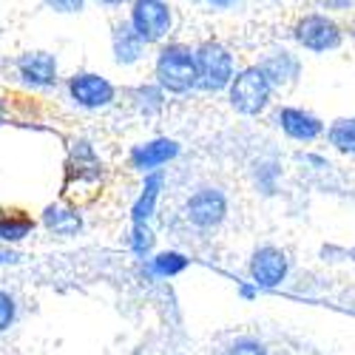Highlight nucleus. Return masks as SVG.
<instances>
[{"mask_svg":"<svg viewBox=\"0 0 355 355\" xmlns=\"http://www.w3.org/2000/svg\"><path fill=\"white\" fill-rule=\"evenodd\" d=\"M157 80L162 88L173 94L188 92L191 85H196V60L193 51L188 46H168L157 57Z\"/></svg>","mask_w":355,"mask_h":355,"instance_id":"f257e3e1","label":"nucleus"},{"mask_svg":"<svg viewBox=\"0 0 355 355\" xmlns=\"http://www.w3.org/2000/svg\"><path fill=\"white\" fill-rule=\"evenodd\" d=\"M196 60V85L202 92H222L233 80V57L219 43H205L193 54Z\"/></svg>","mask_w":355,"mask_h":355,"instance_id":"f03ea898","label":"nucleus"},{"mask_svg":"<svg viewBox=\"0 0 355 355\" xmlns=\"http://www.w3.org/2000/svg\"><path fill=\"white\" fill-rule=\"evenodd\" d=\"M268 100H270V80L264 77V71L259 66L245 69L242 74H236L230 80V103L236 111L253 116V114L264 111Z\"/></svg>","mask_w":355,"mask_h":355,"instance_id":"7ed1b4c3","label":"nucleus"},{"mask_svg":"<svg viewBox=\"0 0 355 355\" xmlns=\"http://www.w3.org/2000/svg\"><path fill=\"white\" fill-rule=\"evenodd\" d=\"M131 26L145 43H157L171 28V9L162 0H134Z\"/></svg>","mask_w":355,"mask_h":355,"instance_id":"20e7f679","label":"nucleus"},{"mask_svg":"<svg viewBox=\"0 0 355 355\" xmlns=\"http://www.w3.org/2000/svg\"><path fill=\"white\" fill-rule=\"evenodd\" d=\"M293 35L310 51H330V49H336L341 43L338 26L330 17H324V15H307L304 20L295 23Z\"/></svg>","mask_w":355,"mask_h":355,"instance_id":"39448f33","label":"nucleus"},{"mask_svg":"<svg viewBox=\"0 0 355 355\" xmlns=\"http://www.w3.org/2000/svg\"><path fill=\"white\" fill-rule=\"evenodd\" d=\"M227 214V199L216 188H202L185 202V216L196 227H216Z\"/></svg>","mask_w":355,"mask_h":355,"instance_id":"423d86ee","label":"nucleus"},{"mask_svg":"<svg viewBox=\"0 0 355 355\" xmlns=\"http://www.w3.org/2000/svg\"><path fill=\"white\" fill-rule=\"evenodd\" d=\"M69 92L83 108H103L114 100V85L100 74H77L69 83Z\"/></svg>","mask_w":355,"mask_h":355,"instance_id":"0eeeda50","label":"nucleus"},{"mask_svg":"<svg viewBox=\"0 0 355 355\" xmlns=\"http://www.w3.org/2000/svg\"><path fill=\"white\" fill-rule=\"evenodd\" d=\"M250 276L259 287H276L287 276V256L276 248H261L250 259Z\"/></svg>","mask_w":355,"mask_h":355,"instance_id":"6e6552de","label":"nucleus"},{"mask_svg":"<svg viewBox=\"0 0 355 355\" xmlns=\"http://www.w3.org/2000/svg\"><path fill=\"white\" fill-rule=\"evenodd\" d=\"M17 71L28 85H35V88H49V85L57 83V60L49 51L23 54L20 63H17Z\"/></svg>","mask_w":355,"mask_h":355,"instance_id":"1a4fd4ad","label":"nucleus"},{"mask_svg":"<svg viewBox=\"0 0 355 355\" xmlns=\"http://www.w3.org/2000/svg\"><path fill=\"white\" fill-rule=\"evenodd\" d=\"M279 125L284 128L287 137L299 139V142H310V139L321 137V131H324L318 116H313L302 108H282L279 111Z\"/></svg>","mask_w":355,"mask_h":355,"instance_id":"9d476101","label":"nucleus"},{"mask_svg":"<svg viewBox=\"0 0 355 355\" xmlns=\"http://www.w3.org/2000/svg\"><path fill=\"white\" fill-rule=\"evenodd\" d=\"M176 154H180V145L173 139H154V142H145L137 145L131 151V165L139 171H154L165 162H171Z\"/></svg>","mask_w":355,"mask_h":355,"instance_id":"9b49d317","label":"nucleus"},{"mask_svg":"<svg viewBox=\"0 0 355 355\" xmlns=\"http://www.w3.org/2000/svg\"><path fill=\"white\" fill-rule=\"evenodd\" d=\"M259 69L264 71V77L270 80V85H287V83H293L295 77H299V60H295L287 49L270 51Z\"/></svg>","mask_w":355,"mask_h":355,"instance_id":"f8f14e48","label":"nucleus"},{"mask_svg":"<svg viewBox=\"0 0 355 355\" xmlns=\"http://www.w3.org/2000/svg\"><path fill=\"white\" fill-rule=\"evenodd\" d=\"M142 51H145V40L134 32V26H131V23L116 26V32H114V54H116V63L131 66V63H137L139 57H142Z\"/></svg>","mask_w":355,"mask_h":355,"instance_id":"ddd939ff","label":"nucleus"},{"mask_svg":"<svg viewBox=\"0 0 355 355\" xmlns=\"http://www.w3.org/2000/svg\"><path fill=\"white\" fill-rule=\"evenodd\" d=\"M35 230V222L23 211H0V242H20Z\"/></svg>","mask_w":355,"mask_h":355,"instance_id":"4468645a","label":"nucleus"},{"mask_svg":"<svg viewBox=\"0 0 355 355\" xmlns=\"http://www.w3.org/2000/svg\"><path fill=\"white\" fill-rule=\"evenodd\" d=\"M43 222H46V227L54 230L57 236H77V230L83 227L77 211H71V208H46Z\"/></svg>","mask_w":355,"mask_h":355,"instance_id":"2eb2a0df","label":"nucleus"},{"mask_svg":"<svg viewBox=\"0 0 355 355\" xmlns=\"http://www.w3.org/2000/svg\"><path fill=\"white\" fill-rule=\"evenodd\" d=\"M159 188H162V176H159V173H151V176L145 180L142 196H139V199H137V205H134V225H145V222H148V216L154 214V205H157Z\"/></svg>","mask_w":355,"mask_h":355,"instance_id":"dca6fc26","label":"nucleus"},{"mask_svg":"<svg viewBox=\"0 0 355 355\" xmlns=\"http://www.w3.org/2000/svg\"><path fill=\"white\" fill-rule=\"evenodd\" d=\"M330 142L344 154H355V116L352 120H336L327 131Z\"/></svg>","mask_w":355,"mask_h":355,"instance_id":"f3484780","label":"nucleus"},{"mask_svg":"<svg viewBox=\"0 0 355 355\" xmlns=\"http://www.w3.org/2000/svg\"><path fill=\"white\" fill-rule=\"evenodd\" d=\"M185 268H188V259L182 253H173V250L159 253L154 259V273L157 276H176V273H182Z\"/></svg>","mask_w":355,"mask_h":355,"instance_id":"a211bd4d","label":"nucleus"},{"mask_svg":"<svg viewBox=\"0 0 355 355\" xmlns=\"http://www.w3.org/2000/svg\"><path fill=\"white\" fill-rule=\"evenodd\" d=\"M225 355H268V349H264V344L256 338H239L227 347Z\"/></svg>","mask_w":355,"mask_h":355,"instance_id":"6ab92c4d","label":"nucleus"},{"mask_svg":"<svg viewBox=\"0 0 355 355\" xmlns=\"http://www.w3.org/2000/svg\"><path fill=\"white\" fill-rule=\"evenodd\" d=\"M134 253H139V256H145L148 250H151V245H154V233L148 230L145 225H137L134 227Z\"/></svg>","mask_w":355,"mask_h":355,"instance_id":"aec40b11","label":"nucleus"},{"mask_svg":"<svg viewBox=\"0 0 355 355\" xmlns=\"http://www.w3.org/2000/svg\"><path fill=\"white\" fill-rule=\"evenodd\" d=\"M12 321H15V299L9 293L0 290V333L9 330Z\"/></svg>","mask_w":355,"mask_h":355,"instance_id":"412c9836","label":"nucleus"},{"mask_svg":"<svg viewBox=\"0 0 355 355\" xmlns=\"http://www.w3.org/2000/svg\"><path fill=\"white\" fill-rule=\"evenodd\" d=\"M46 6L54 12H77L83 6V0H46Z\"/></svg>","mask_w":355,"mask_h":355,"instance_id":"4be33fe9","label":"nucleus"},{"mask_svg":"<svg viewBox=\"0 0 355 355\" xmlns=\"http://www.w3.org/2000/svg\"><path fill=\"white\" fill-rule=\"evenodd\" d=\"M321 3L327 6V9H347V6L352 3V0H321Z\"/></svg>","mask_w":355,"mask_h":355,"instance_id":"5701e85b","label":"nucleus"},{"mask_svg":"<svg viewBox=\"0 0 355 355\" xmlns=\"http://www.w3.org/2000/svg\"><path fill=\"white\" fill-rule=\"evenodd\" d=\"M208 6H216V9H227V6H233L236 0H205Z\"/></svg>","mask_w":355,"mask_h":355,"instance_id":"b1692460","label":"nucleus"},{"mask_svg":"<svg viewBox=\"0 0 355 355\" xmlns=\"http://www.w3.org/2000/svg\"><path fill=\"white\" fill-rule=\"evenodd\" d=\"M103 3H108V6H116V3H123V0H103Z\"/></svg>","mask_w":355,"mask_h":355,"instance_id":"393cba45","label":"nucleus"},{"mask_svg":"<svg viewBox=\"0 0 355 355\" xmlns=\"http://www.w3.org/2000/svg\"><path fill=\"white\" fill-rule=\"evenodd\" d=\"M0 123H3V103H0Z\"/></svg>","mask_w":355,"mask_h":355,"instance_id":"a878e982","label":"nucleus"},{"mask_svg":"<svg viewBox=\"0 0 355 355\" xmlns=\"http://www.w3.org/2000/svg\"><path fill=\"white\" fill-rule=\"evenodd\" d=\"M349 256H352V261H355V248H352V253H349Z\"/></svg>","mask_w":355,"mask_h":355,"instance_id":"bb28decb","label":"nucleus"}]
</instances>
